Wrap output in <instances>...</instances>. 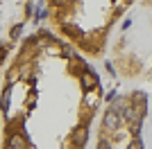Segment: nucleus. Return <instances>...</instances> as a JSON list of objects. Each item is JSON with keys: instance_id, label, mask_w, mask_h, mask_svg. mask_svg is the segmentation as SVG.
<instances>
[{"instance_id": "nucleus-1", "label": "nucleus", "mask_w": 152, "mask_h": 149, "mask_svg": "<svg viewBox=\"0 0 152 149\" xmlns=\"http://www.w3.org/2000/svg\"><path fill=\"white\" fill-rule=\"evenodd\" d=\"M107 84L100 61L52 27L39 25L23 36L5 66L0 88L2 147H89Z\"/></svg>"}, {"instance_id": "nucleus-2", "label": "nucleus", "mask_w": 152, "mask_h": 149, "mask_svg": "<svg viewBox=\"0 0 152 149\" xmlns=\"http://www.w3.org/2000/svg\"><path fill=\"white\" fill-rule=\"evenodd\" d=\"M132 2L134 0H41L37 18L93 61H102L111 32Z\"/></svg>"}, {"instance_id": "nucleus-3", "label": "nucleus", "mask_w": 152, "mask_h": 149, "mask_svg": "<svg viewBox=\"0 0 152 149\" xmlns=\"http://www.w3.org/2000/svg\"><path fill=\"white\" fill-rule=\"evenodd\" d=\"M109 84L152 90V0H134L114 27L102 59Z\"/></svg>"}, {"instance_id": "nucleus-4", "label": "nucleus", "mask_w": 152, "mask_h": 149, "mask_svg": "<svg viewBox=\"0 0 152 149\" xmlns=\"http://www.w3.org/2000/svg\"><path fill=\"white\" fill-rule=\"evenodd\" d=\"M152 120V90L141 86L111 84L93 124L89 147L141 149L148 147V127Z\"/></svg>"}, {"instance_id": "nucleus-5", "label": "nucleus", "mask_w": 152, "mask_h": 149, "mask_svg": "<svg viewBox=\"0 0 152 149\" xmlns=\"http://www.w3.org/2000/svg\"><path fill=\"white\" fill-rule=\"evenodd\" d=\"M32 16L34 0H0V70L14 48L23 41Z\"/></svg>"}]
</instances>
